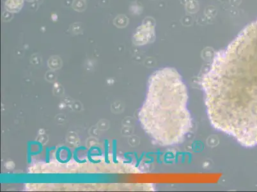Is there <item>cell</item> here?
Instances as JSON below:
<instances>
[{
	"instance_id": "cell-1",
	"label": "cell",
	"mask_w": 257,
	"mask_h": 192,
	"mask_svg": "<svg viewBox=\"0 0 257 192\" xmlns=\"http://www.w3.org/2000/svg\"><path fill=\"white\" fill-rule=\"evenodd\" d=\"M188 99L187 86L175 69L163 68L151 75L139 119L156 144L167 147L184 140L192 128Z\"/></svg>"
},
{
	"instance_id": "cell-2",
	"label": "cell",
	"mask_w": 257,
	"mask_h": 192,
	"mask_svg": "<svg viewBox=\"0 0 257 192\" xmlns=\"http://www.w3.org/2000/svg\"><path fill=\"white\" fill-rule=\"evenodd\" d=\"M232 60L257 90V19L227 47Z\"/></svg>"
},
{
	"instance_id": "cell-3",
	"label": "cell",
	"mask_w": 257,
	"mask_h": 192,
	"mask_svg": "<svg viewBox=\"0 0 257 192\" xmlns=\"http://www.w3.org/2000/svg\"><path fill=\"white\" fill-rule=\"evenodd\" d=\"M152 33V27L149 24L144 23L138 28L134 35V42L139 45L146 44L151 39Z\"/></svg>"
},
{
	"instance_id": "cell-4",
	"label": "cell",
	"mask_w": 257,
	"mask_h": 192,
	"mask_svg": "<svg viewBox=\"0 0 257 192\" xmlns=\"http://www.w3.org/2000/svg\"><path fill=\"white\" fill-rule=\"evenodd\" d=\"M24 0H6L5 3V9L12 13L18 12L22 9Z\"/></svg>"
},
{
	"instance_id": "cell-5",
	"label": "cell",
	"mask_w": 257,
	"mask_h": 192,
	"mask_svg": "<svg viewBox=\"0 0 257 192\" xmlns=\"http://www.w3.org/2000/svg\"><path fill=\"white\" fill-rule=\"evenodd\" d=\"M128 18L125 15H118L114 19L113 23L118 28H124L128 24Z\"/></svg>"
},
{
	"instance_id": "cell-6",
	"label": "cell",
	"mask_w": 257,
	"mask_h": 192,
	"mask_svg": "<svg viewBox=\"0 0 257 192\" xmlns=\"http://www.w3.org/2000/svg\"><path fill=\"white\" fill-rule=\"evenodd\" d=\"M72 5L73 9L77 12H83L86 8L84 0H74Z\"/></svg>"
},
{
	"instance_id": "cell-7",
	"label": "cell",
	"mask_w": 257,
	"mask_h": 192,
	"mask_svg": "<svg viewBox=\"0 0 257 192\" xmlns=\"http://www.w3.org/2000/svg\"><path fill=\"white\" fill-rule=\"evenodd\" d=\"M83 28L82 24L79 23H76L72 24V25L70 26V30L74 34H79L80 33H81L83 31Z\"/></svg>"
},
{
	"instance_id": "cell-8",
	"label": "cell",
	"mask_w": 257,
	"mask_h": 192,
	"mask_svg": "<svg viewBox=\"0 0 257 192\" xmlns=\"http://www.w3.org/2000/svg\"><path fill=\"white\" fill-rule=\"evenodd\" d=\"M2 18L4 21H9L13 18V13L8 10H6L3 13Z\"/></svg>"
},
{
	"instance_id": "cell-9",
	"label": "cell",
	"mask_w": 257,
	"mask_h": 192,
	"mask_svg": "<svg viewBox=\"0 0 257 192\" xmlns=\"http://www.w3.org/2000/svg\"><path fill=\"white\" fill-rule=\"evenodd\" d=\"M26 1H33V0H26Z\"/></svg>"
}]
</instances>
